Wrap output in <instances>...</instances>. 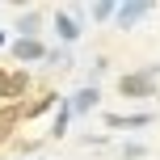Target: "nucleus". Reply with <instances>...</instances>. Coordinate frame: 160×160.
I'll return each mask as SVG.
<instances>
[]
</instances>
